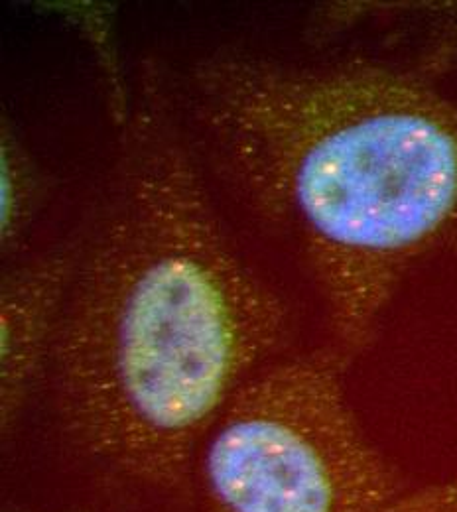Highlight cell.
<instances>
[{
	"label": "cell",
	"mask_w": 457,
	"mask_h": 512,
	"mask_svg": "<svg viewBox=\"0 0 457 512\" xmlns=\"http://www.w3.org/2000/svg\"><path fill=\"white\" fill-rule=\"evenodd\" d=\"M194 105L231 178L304 249L351 361L457 215L456 101L383 65L231 58L197 71Z\"/></svg>",
	"instance_id": "cell-2"
},
{
	"label": "cell",
	"mask_w": 457,
	"mask_h": 512,
	"mask_svg": "<svg viewBox=\"0 0 457 512\" xmlns=\"http://www.w3.org/2000/svg\"><path fill=\"white\" fill-rule=\"evenodd\" d=\"M67 512H89V511H67Z\"/></svg>",
	"instance_id": "cell-6"
},
{
	"label": "cell",
	"mask_w": 457,
	"mask_h": 512,
	"mask_svg": "<svg viewBox=\"0 0 457 512\" xmlns=\"http://www.w3.org/2000/svg\"><path fill=\"white\" fill-rule=\"evenodd\" d=\"M150 93L85 241L73 249L46 373L67 438L158 493L288 335V306L247 260L182 134Z\"/></svg>",
	"instance_id": "cell-1"
},
{
	"label": "cell",
	"mask_w": 457,
	"mask_h": 512,
	"mask_svg": "<svg viewBox=\"0 0 457 512\" xmlns=\"http://www.w3.org/2000/svg\"><path fill=\"white\" fill-rule=\"evenodd\" d=\"M335 347L270 361L227 402L197 455L213 512H373L404 491L363 432Z\"/></svg>",
	"instance_id": "cell-3"
},
{
	"label": "cell",
	"mask_w": 457,
	"mask_h": 512,
	"mask_svg": "<svg viewBox=\"0 0 457 512\" xmlns=\"http://www.w3.org/2000/svg\"><path fill=\"white\" fill-rule=\"evenodd\" d=\"M373 512H457V479L404 489Z\"/></svg>",
	"instance_id": "cell-5"
},
{
	"label": "cell",
	"mask_w": 457,
	"mask_h": 512,
	"mask_svg": "<svg viewBox=\"0 0 457 512\" xmlns=\"http://www.w3.org/2000/svg\"><path fill=\"white\" fill-rule=\"evenodd\" d=\"M71 266L73 253L56 255L8 278L2 288L0 416L4 434L12 430L32 386L48 367Z\"/></svg>",
	"instance_id": "cell-4"
}]
</instances>
